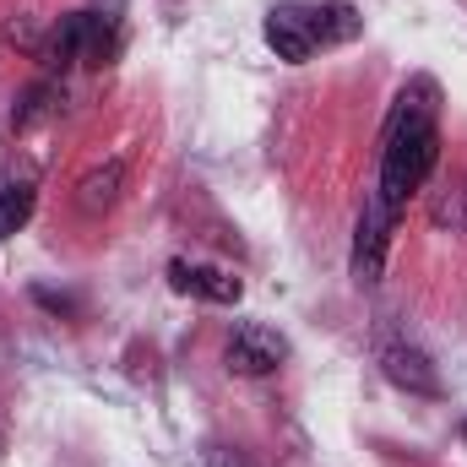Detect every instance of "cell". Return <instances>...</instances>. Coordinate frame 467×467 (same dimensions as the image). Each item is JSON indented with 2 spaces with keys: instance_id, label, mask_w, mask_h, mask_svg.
<instances>
[{
  "instance_id": "cell-1",
  "label": "cell",
  "mask_w": 467,
  "mask_h": 467,
  "mask_svg": "<svg viewBox=\"0 0 467 467\" xmlns=\"http://www.w3.org/2000/svg\"><path fill=\"white\" fill-rule=\"evenodd\" d=\"M435 163H441V82L413 77L391 99V115L380 125V169H375L369 202H380L391 218H402L408 202L430 185Z\"/></svg>"
},
{
  "instance_id": "cell-7",
  "label": "cell",
  "mask_w": 467,
  "mask_h": 467,
  "mask_svg": "<svg viewBox=\"0 0 467 467\" xmlns=\"http://www.w3.org/2000/svg\"><path fill=\"white\" fill-rule=\"evenodd\" d=\"M169 283L180 294H196V299H213V305H239L244 283L229 277L223 266H202V261H169Z\"/></svg>"
},
{
  "instance_id": "cell-8",
  "label": "cell",
  "mask_w": 467,
  "mask_h": 467,
  "mask_svg": "<svg viewBox=\"0 0 467 467\" xmlns=\"http://www.w3.org/2000/svg\"><path fill=\"white\" fill-rule=\"evenodd\" d=\"M305 16H310V33H316V44H321V49H332V44H353V38L364 33V16L353 11L348 0L305 5Z\"/></svg>"
},
{
  "instance_id": "cell-11",
  "label": "cell",
  "mask_w": 467,
  "mask_h": 467,
  "mask_svg": "<svg viewBox=\"0 0 467 467\" xmlns=\"http://www.w3.org/2000/svg\"><path fill=\"white\" fill-rule=\"evenodd\" d=\"M60 99H66V93H60V82H49V77H44V82H33V88L22 93V104H16V115H11V125H16V130H27V125L49 119L55 109H60Z\"/></svg>"
},
{
  "instance_id": "cell-2",
  "label": "cell",
  "mask_w": 467,
  "mask_h": 467,
  "mask_svg": "<svg viewBox=\"0 0 467 467\" xmlns=\"http://www.w3.org/2000/svg\"><path fill=\"white\" fill-rule=\"evenodd\" d=\"M119 55V33L104 11H66L55 27H49V44L38 49V60L49 71H66V66H109Z\"/></svg>"
},
{
  "instance_id": "cell-5",
  "label": "cell",
  "mask_w": 467,
  "mask_h": 467,
  "mask_svg": "<svg viewBox=\"0 0 467 467\" xmlns=\"http://www.w3.org/2000/svg\"><path fill=\"white\" fill-rule=\"evenodd\" d=\"M391 229H397V218H391L380 202H364L358 229H353V277H358V283H380L386 250H391Z\"/></svg>"
},
{
  "instance_id": "cell-10",
  "label": "cell",
  "mask_w": 467,
  "mask_h": 467,
  "mask_svg": "<svg viewBox=\"0 0 467 467\" xmlns=\"http://www.w3.org/2000/svg\"><path fill=\"white\" fill-rule=\"evenodd\" d=\"M33 207H38V191H33V180H16V185H5V191H0V239H11V234L27 229Z\"/></svg>"
},
{
  "instance_id": "cell-3",
  "label": "cell",
  "mask_w": 467,
  "mask_h": 467,
  "mask_svg": "<svg viewBox=\"0 0 467 467\" xmlns=\"http://www.w3.org/2000/svg\"><path fill=\"white\" fill-rule=\"evenodd\" d=\"M375 364H380V375L391 380V386H402L408 397H446V380H441V369L430 364V353L419 348V343H408L402 332H375Z\"/></svg>"
},
{
  "instance_id": "cell-4",
  "label": "cell",
  "mask_w": 467,
  "mask_h": 467,
  "mask_svg": "<svg viewBox=\"0 0 467 467\" xmlns=\"http://www.w3.org/2000/svg\"><path fill=\"white\" fill-rule=\"evenodd\" d=\"M234 375H277L283 364H288V343H283V332H272V327H261V321H239L229 332V348H223Z\"/></svg>"
},
{
  "instance_id": "cell-6",
  "label": "cell",
  "mask_w": 467,
  "mask_h": 467,
  "mask_svg": "<svg viewBox=\"0 0 467 467\" xmlns=\"http://www.w3.org/2000/svg\"><path fill=\"white\" fill-rule=\"evenodd\" d=\"M266 44H272V55L277 60H288V66H305L321 44H316V33H310V16H305V5L299 0H288V5H272L266 11Z\"/></svg>"
},
{
  "instance_id": "cell-9",
  "label": "cell",
  "mask_w": 467,
  "mask_h": 467,
  "mask_svg": "<svg viewBox=\"0 0 467 467\" xmlns=\"http://www.w3.org/2000/svg\"><path fill=\"white\" fill-rule=\"evenodd\" d=\"M119 191H125V158H109V163H99V169H88L77 180V207L88 218H99L119 202Z\"/></svg>"
}]
</instances>
